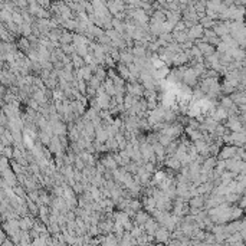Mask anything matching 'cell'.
Instances as JSON below:
<instances>
[{"label": "cell", "instance_id": "cell-1", "mask_svg": "<svg viewBox=\"0 0 246 246\" xmlns=\"http://www.w3.org/2000/svg\"><path fill=\"white\" fill-rule=\"evenodd\" d=\"M203 33H204L203 26H202V25H197V26L190 27L189 38H190V39H199V38H202V36H203Z\"/></svg>", "mask_w": 246, "mask_h": 246}, {"label": "cell", "instance_id": "cell-2", "mask_svg": "<svg viewBox=\"0 0 246 246\" xmlns=\"http://www.w3.org/2000/svg\"><path fill=\"white\" fill-rule=\"evenodd\" d=\"M229 127H230V130L235 132H239L240 131V127H242V124L239 119L236 118H230V121H229Z\"/></svg>", "mask_w": 246, "mask_h": 246}, {"label": "cell", "instance_id": "cell-3", "mask_svg": "<svg viewBox=\"0 0 246 246\" xmlns=\"http://www.w3.org/2000/svg\"><path fill=\"white\" fill-rule=\"evenodd\" d=\"M232 104H233V101H232V98L230 97H224L223 99H222V105H223L224 108H230Z\"/></svg>", "mask_w": 246, "mask_h": 246}, {"label": "cell", "instance_id": "cell-4", "mask_svg": "<svg viewBox=\"0 0 246 246\" xmlns=\"http://www.w3.org/2000/svg\"><path fill=\"white\" fill-rule=\"evenodd\" d=\"M190 204H192V206H196V207H199V206H202L203 204V200L200 197H194L193 200H192V202H190Z\"/></svg>", "mask_w": 246, "mask_h": 246}, {"label": "cell", "instance_id": "cell-5", "mask_svg": "<svg viewBox=\"0 0 246 246\" xmlns=\"http://www.w3.org/2000/svg\"><path fill=\"white\" fill-rule=\"evenodd\" d=\"M39 3H42L40 6H43V7H45V6H49V2H48V0H39Z\"/></svg>", "mask_w": 246, "mask_h": 246}, {"label": "cell", "instance_id": "cell-6", "mask_svg": "<svg viewBox=\"0 0 246 246\" xmlns=\"http://www.w3.org/2000/svg\"><path fill=\"white\" fill-rule=\"evenodd\" d=\"M246 206V196L243 197V202H240V207H245Z\"/></svg>", "mask_w": 246, "mask_h": 246}]
</instances>
